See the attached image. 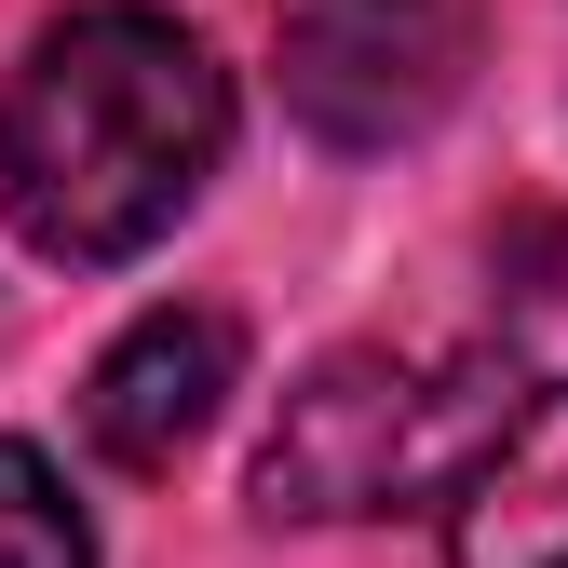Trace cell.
<instances>
[{
	"label": "cell",
	"instance_id": "1",
	"mask_svg": "<svg viewBox=\"0 0 568 568\" xmlns=\"http://www.w3.org/2000/svg\"><path fill=\"white\" fill-rule=\"evenodd\" d=\"M231 150V82L176 14H54L0 82V203L41 257H135L163 244Z\"/></svg>",
	"mask_w": 568,
	"mask_h": 568
},
{
	"label": "cell",
	"instance_id": "2",
	"mask_svg": "<svg viewBox=\"0 0 568 568\" xmlns=\"http://www.w3.org/2000/svg\"><path fill=\"white\" fill-rule=\"evenodd\" d=\"M515 406H528V379L501 352H460V338L325 352V366L284 393L271 447H257V515L271 528H352V515L460 501L474 460L515 434Z\"/></svg>",
	"mask_w": 568,
	"mask_h": 568
},
{
	"label": "cell",
	"instance_id": "3",
	"mask_svg": "<svg viewBox=\"0 0 568 568\" xmlns=\"http://www.w3.org/2000/svg\"><path fill=\"white\" fill-rule=\"evenodd\" d=\"M271 54L325 150H406L474 68V0H284Z\"/></svg>",
	"mask_w": 568,
	"mask_h": 568
},
{
	"label": "cell",
	"instance_id": "4",
	"mask_svg": "<svg viewBox=\"0 0 568 568\" xmlns=\"http://www.w3.org/2000/svg\"><path fill=\"white\" fill-rule=\"evenodd\" d=\"M231 379H244V325L203 312V298H163V312H135V325L95 352L82 434H95L109 474H176V447L231 406Z\"/></svg>",
	"mask_w": 568,
	"mask_h": 568
},
{
	"label": "cell",
	"instance_id": "5",
	"mask_svg": "<svg viewBox=\"0 0 568 568\" xmlns=\"http://www.w3.org/2000/svg\"><path fill=\"white\" fill-rule=\"evenodd\" d=\"M447 568H568V393H528L515 434L447 501Z\"/></svg>",
	"mask_w": 568,
	"mask_h": 568
},
{
	"label": "cell",
	"instance_id": "6",
	"mask_svg": "<svg viewBox=\"0 0 568 568\" xmlns=\"http://www.w3.org/2000/svg\"><path fill=\"white\" fill-rule=\"evenodd\" d=\"M0 568H95L82 501L54 487V460H41L28 434H0Z\"/></svg>",
	"mask_w": 568,
	"mask_h": 568
}]
</instances>
